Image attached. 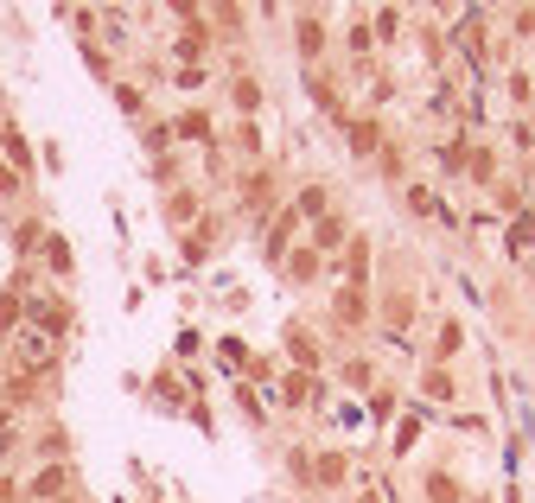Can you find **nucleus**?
Instances as JSON below:
<instances>
[{
    "instance_id": "nucleus-28",
    "label": "nucleus",
    "mask_w": 535,
    "mask_h": 503,
    "mask_svg": "<svg viewBox=\"0 0 535 503\" xmlns=\"http://www.w3.org/2000/svg\"><path fill=\"white\" fill-rule=\"evenodd\" d=\"M172 134H185V141H211V121H204V109H185L179 121H172Z\"/></svg>"
},
{
    "instance_id": "nucleus-9",
    "label": "nucleus",
    "mask_w": 535,
    "mask_h": 503,
    "mask_svg": "<svg viewBox=\"0 0 535 503\" xmlns=\"http://www.w3.org/2000/svg\"><path fill=\"white\" fill-rule=\"evenodd\" d=\"M344 153H351V160H376V153H383V128H376V121H344Z\"/></svg>"
},
{
    "instance_id": "nucleus-15",
    "label": "nucleus",
    "mask_w": 535,
    "mask_h": 503,
    "mask_svg": "<svg viewBox=\"0 0 535 503\" xmlns=\"http://www.w3.org/2000/svg\"><path fill=\"white\" fill-rule=\"evenodd\" d=\"M204 51H211V26H204V20H192V26H185V32H179V45H172V58H185V64H198V58H204Z\"/></svg>"
},
{
    "instance_id": "nucleus-17",
    "label": "nucleus",
    "mask_w": 535,
    "mask_h": 503,
    "mask_svg": "<svg viewBox=\"0 0 535 503\" xmlns=\"http://www.w3.org/2000/svg\"><path fill=\"white\" fill-rule=\"evenodd\" d=\"M230 102H236V115H243V121H255V115H262V83H255V77H236L230 83Z\"/></svg>"
},
{
    "instance_id": "nucleus-12",
    "label": "nucleus",
    "mask_w": 535,
    "mask_h": 503,
    "mask_svg": "<svg viewBox=\"0 0 535 503\" xmlns=\"http://www.w3.org/2000/svg\"><path fill=\"white\" fill-rule=\"evenodd\" d=\"M376 319H383V332H408V319H414V293H383Z\"/></svg>"
},
{
    "instance_id": "nucleus-19",
    "label": "nucleus",
    "mask_w": 535,
    "mask_h": 503,
    "mask_svg": "<svg viewBox=\"0 0 535 503\" xmlns=\"http://www.w3.org/2000/svg\"><path fill=\"white\" fill-rule=\"evenodd\" d=\"M325 268V255L313 249V242H300V249L287 255V281H313V274Z\"/></svg>"
},
{
    "instance_id": "nucleus-6",
    "label": "nucleus",
    "mask_w": 535,
    "mask_h": 503,
    "mask_svg": "<svg viewBox=\"0 0 535 503\" xmlns=\"http://www.w3.org/2000/svg\"><path fill=\"white\" fill-rule=\"evenodd\" d=\"M293 51H300L306 64H313L319 51H325V26H319V13H313V7H300V13H293Z\"/></svg>"
},
{
    "instance_id": "nucleus-45",
    "label": "nucleus",
    "mask_w": 535,
    "mask_h": 503,
    "mask_svg": "<svg viewBox=\"0 0 535 503\" xmlns=\"http://www.w3.org/2000/svg\"><path fill=\"white\" fill-rule=\"evenodd\" d=\"M58 503H71V497H58Z\"/></svg>"
},
{
    "instance_id": "nucleus-34",
    "label": "nucleus",
    "mask_w": 535,
    "mask_h": 503,
    "mask_svg": "<svg viewBox=\"0 0 535 503\" xmlns=\"http://www.w3.org/2000/svg\"><path fill=\"white\" fill-rule=\"evenodd\" d=\"M421 389L434 395V402H453V376H446V370H427V376H421Z\"/></svg>"
},
{
    "instance_id": "nucleus-33",
    "label": "nucleus",
    "mask_w": 535,
    "mask_h": 503,
    "mask_svg": "<svg viewBox=\"0 0 535 503\" xmlns=\"http://www.w3.org/2000/svg\"><path fill=\"white\" fill-rule=\"evenodd\" d=\"M153 402H160V408H179V402H185V389L160 370V376H153Z\"/></svg>"
},
{
    "instance_id": "nucleus-20",
    "label": "nucleus",
    "mask_w": 535,
    "mask_h": 503,
    "mask_svg": "<svg viewBox=\"0 0 535 503\" xmlns=\"http://www.w3.org/2000/svg\"><path fill=\"white\" fill-rule=\"evenodd\" d=\"M293 211H300L306 223H319L325 211H332V192H325V185H300V198H293Z\"/></svg>"
},
{
    "instance_id": "nucleus-37",
    "label": "nucleus",
    "mask_w": 535,
    "mask_h": 503,
    "mask_svg": "<svg viewBox=\"0 0 535 503\" xmlns=\"http://www.w3.org/2000/svg\"><path fill=\"white\" fill-rule=\"evenodd\" d=\"M166 13H172V20H185V26H192V20H204V0H166Z\"/></svg>"
},
{
    "instance_id": "nucleus-42",
    "label": "nucleus",
    "mask_w": 535,
    "mask_h": 503,
    "mask_svg": "<svg viewBox=\"0 0 535 503\" xmlns=\"http://www.w3.org/2000/svg\"><path fill=\"white\" fill-rule=\"evenodd\" d=\"M535 32V7H516V39H529Z\"/></svg>"
},
{
    "instance_id": "nucleus-3",
    "label": "nucleus",
    "mask_w": 535,
    "mask_h": 503,
    "mask_svg": "<svg viewBox=\"0 0 535 503\" xmlns=\"http://www.w3.org/2000/svg\"><path fill=\"white\" fill-rule=\"evenodd\" d=\"M58 497H71V465L39 459V472L26 478V503H58Z\"/></svg>"
},
{
    "instance_id": "nucleus-38",
    "label": "nucleus",
    "mask_w": 535,
    "mask_h": 503,
    "mask_svg": "<svg viewBox=\"0 0 535 503\" xmlns=\"http://www.w3.org/2000/svg\"><path fill=\"white\" fill-rule=\"evenodd\" d=\"M370 376H376V370H370L364 357H351V363H344V383H351V389H370Z\"/></svg>"
},
{
    "instance_id": "nucleus-31",
    "label": "nucleus",
    "mask_w": 535,
    "mask_h": 503,
    "mask_svg": "<svg viewBox=\"0 0 535 503\" xmlns=\"http://www.w3.org/2000/svg\"><path fill=\"white\" fill-rule=\"evenodd\" d=\"M115 102H122V115H134V121L147 115V90H134V83H115Z\"/></svg>"
},
{
    "instance_id": "nucleus-39",
    "label": "nucleus",
    "mask_w": 535,
    "mask_h": 503,
    "mask_svg": "<svg viewBox=\"0 0 535 503\" xmlns=\"http://www.w3.org/2000/svg\"><path fill=\"white\" fill-rule=\"evenodd\" d=\"M0 503H26V484L13 472H0Z\"/></svg>"
},
{
    "instance_id": "nucleus-16",
    "label": "nucleus",
    "mask_w": 535,
    "mask_h": 503,
    "mask_svg": "<svg viewBox=\"0 0 535 503\" xmlns=\"http://www.w3.org/2000/svg\"><path fill=\"white\" fill-rule=\"evenodd\" d=\"M344 281H351V287H364V281H370V242H364V236L344 242Z\"/></svg>"
},
{
    "instance_id": "nucleus-4",
    "label": "nucleus",
    "mask_w": 535,
    "mask_h": 503,
    "mask_svg": "<svg viewBox=\"0 0 535 503\" xmlns=\"http://www.w3.org/2000/svg\"><path fill=\"white\" fill-rule=\"evenodd\" d=\"M300 211H293V204H281V211H274V223H268V230H262V255H274V262H287V242L293 236H300Z\"/></svg>"
},
{
    "instance_id": "nucleus-10",
    "label": "nucleus",
    "mask_w": 535,
    "mask_h": 503,
    "mask_svg": "<svg viewBox=\"0 0 535 503\" xmlns=\"http://www.w3.org/2000/svg\"><path fill=\"white\" fill-rule=\"evenodd\" d=\"M332 312H338V325H370V293L344 281V287H338V300H332Z\"/></svg>"
},
{
    "instance_id": "nucleus-24",
    "label": "nucleus",
    "mask_w": 535,
    "mask_h": 503,
    "mask_svg": "<svg viewBox=\"0 0 535 503\" xmlns=\"http://www.w3.org/2000/svg\"><path fill=\"white\" fill-rule=\"evenodd\" d=\"M453 45H459V58H478V51H485V20L472 13V20H465V26L453 32Z\"/></svg>"
},
{
    "instance_id": "nucleus-29",
    "label": "nucleus",
    "mask_w": 535,
    "mask_h": 503,
    "mask_svg": "<svg viewBox=\"0 0 535 503\" xmlns=\"http://www.w3.org/2000/svg\"><path fill=\"white\" fill-rule=\"evenodd\" d=\"M313 484H344V453H319L313 459Z\"/></svg>"
},
{
    "instance_id": "nucleus-8",
    "label": "nucleus",
    "mask_w": 535,
    "mask_h": 503,
    "mask_svg": "<svg viewBox=\"0 0 535 503\" xmlns=\"http://www.w3.org/2000/svg\"><path fill=\"white\" fill-rule=\"evenodd\" d=\"M198 217H204L198 192H192V185H172V192H166V223H172V230H192Z\"/></svg>"
},
{
    "instance_id": "nucleus-14",
    "label": "nucleus",
    "mask_w": 535,
    "mask_h": 503,
    "mask_svg": "<svg viewBox=\"0 0 535 503\" xmlns=\"http://www.w3.org/2000/svg\"><path fill=\"white\" fill-rule=\"evenodd\" d=\"M0 153H7V166L20 172V179H32V147H26V134L13 128V121H7V128H0Z\"/></svg>"
},
{
    "instance_id": "nucleus-36",
    "label": "nucleus",
    "mask_w": 535,
    "mask_h": 503,
    "mask_svg": "<svg viewBox=\"0 0 535 503\" xmlns=\"http://www.w3.org/2000/svg\"><path fill=\"white\" fill-rule=\"evenodd\" d=\"M344 45H351L357 58H370V51H376V32H370L364 20H357V26H351V39H344Z\"/></svg>"
},
{
    "instance_id": "nucleus-21",
    "label": "nucleus",
    "mask_w": 535,
    "mask_h": 503,
    "mask_svg": "<svg viewBox=\"0 0 535 503\" xmlns=\"http://www.w3.org/2000/svg\"><path fill=\"white\" fill-rule=\"evenodd\" d=\"M281 389H287V408H313V395H319V376H313V370H293Z\"/></svg>"
},
{
    "instance_id": "nucleus-35",
    "label": "nucleus",
    "mask_w": 535,
    "mask_h": 503,
    "mask_svg": "<svg viewBox=\"0 0 535 503\" xmlns=\"http://www.w3.org/2000/svg\"><path fill=\"white\" fill-rule=\"evenodd\" d=\"M408 211H414V217H434L440 204H434V192H427V185H408Z\"/></svg>"
},
{
    "instance_id": "nucleus-11",
    "label": "nucleus",
    "mask_w": 535,
    "mask_h": 503,
    "mask_svg": "<svg viewBox=\"0 0 535 503\" xmlns=\"http://www.w3.org/2000/svg\"><path fill=\"white\" fill-rule=\"evenodd\" d=\"M421 497H427V503H472L453 472H427V478H421Z\"/></svg>"
},
{
    "instance_id": "nucleus-1",
    "label": "nucleus",
    "mask_w": 535,
    "mask_h": 503,
    "mask_svg": "<svg viewBox=\"0 0 535 503\" xmlns=\"http://www.w3.org/2000/svg\"><path fill=\"white\" fill-rule=\"evenodd\" d=\"M13 370L51 376V370H58V338H45L39 325H20V332H13Z\"/></svg>"
},
{
    "instance_id": "nucleus-13",
    "label": "nucleus",
    "mask_w": 535,
    "mask_h": 503,
    "mask_svg": "<svg viewBox=\"0 0 535 503\" xmlns=\"http://www.w3.org/2000/svg\"><path fill=\"white\" fill-rule=\"evenodd\" d=\"M287 351H293V363H300V370H319V363H325L319 338L306 332V325H287Z\"/></svg>"
},
{
    "instance_id": "nucleus-32",
    "label": "nucleus",
    "mask_w": 535,
    "mask_h": 503,
    "mask_svg": "<svg viewBox=\"0 0 535 503\" xmlns=\"http://www.w3.org/2000/svg\"><path fill=\"white\" fill-rule=\"evenodd\" d=\"M459 351H465V332H459L453 319H446V325H440V351H434V357H440V363H453Z\"/></svg>"
},
{
    "instance_id": "nucleus-30",
    "label": "nucleus",
    "mask_w": 535,
    "mask_h": 503,
    "mask_svg": "<svg viewBox=\"0 0 535 503\" xmlns=\"http://www.w3.org/2000/svg\"><path fill=\"white\" fill-rule=\"evenodd\" d=\"M236 153H243V160H262V128H255V121H243V128H236Z\"/></svg>"
},
{
    "instance_id": "nucleus-44",
    "label": "nucleus",
    "mask_w": 535,
    "mask_h": 503,
    "mask_svg": "<svg viewBox=\"0 0 535 503\" xmlns=\"http://www.w3.org/2000/svg\"><path fill=\"white\" fill-rule=\"evenodd\" d=\"M0 363H7V338H0Z\"/></svg>"
},
{
    "instance_id": "nucleus-27",
    "label": "nucleus",
    "mask_w": 535,
    "mask_h": 503,
    "mask_svg": "<svg viewBox=\"0 0 535 503\" xmlns=\"http://www.w3.org/2000/svg\"><path fill=\"white\" fill-rule=\"evenodd\" d=\"M64 446H71V440H64V427H45L26 453H32V459H64Z\"/></svg>"
},
{
    "instance_id": "nucleus-7",
    "label": "nucleus",
    "mask_w": 535,
    "mask_h": 503,
    "mask_svg": "<svg viewBox=\"0 0 535 503\" xmlns=\"http://www.w3.org/2000/svg\"><path fill=\"white\" fill-rule=\"evenodd\" d=\"M39 255H45V274H51V281H71L77 255H71V236H64V230H51V236L39 242Z\"/></svg>"
},
{
    "instance_id": "nucleus-2",
    "label": "nucleus",
    "mask_w": 535,
    "mask_h": 503,
    "mask_svg": "<svg viewBox=\"0 0 535 503\" xmlns=\"http://www.w3.org/2000/svg\"><path fill=\"white\" fill-rule=\"evenodd\" d=\"M26 325H39L45 338H71V300H58L51 287L26 293Z\"/></svg>"
},
{
    "instance_id": "nucleus-5",
    "label": "nucleus",
    "mask_w": 535,
    "mask_h": 503,
    "mask_svg": "<svg viewBox=\"0 0 535 503\" xmlns=\"http://www.w3.org/2000/svg\"><path fill=\"white\" fill-rule=\"evenodd\" d=\"M243 211H255V217H274V211H281V198H274V172H268V166H255L249 179H243Z\"/></svg>"
},
{
    "instance_id": "nucleus-18",
    "label": "nucleus",
    "mask_w": 535,
    "mask_h": 503,
    "mask_svg": "<svg viewBox=\"0 0 535 503\" xmlns=\"http://www.w3.org/2000/svg\"><path fill=\"white\" fill-rule=\"evenodd\" d=\"M338 242H351V236H344V217H332V211H325V217L313 223V249L325 255V262H332V255H338Z\"/></svg>"
},
{
    "instance_id": "nucleus-43",
    "label": "nucleus",
    "mask_w": 535,
    "mask_h": 503,
    "mask_svg": "<svg viewBox=\"0 0 535 503\" xmlns=\"http://www.w3.org/2000/svg\"><path fill=\"white\" fill-rule=\"evenodd\" d=\"M13 427H20V421H13V408H0V433H13Z\"/></svg>"
},
{
    "instance_id": "nucleus-22",
    "label": "nucleus",
    "mask_w": 535,
    "mask_h": 503,
    "mask_svg": "<svg viewBox=\"0 0 535 503\" xmlns=\"http://www.w3.org/2000/svg\"><path fill=\"white\" fill-rule=\"evenodd\" d=\"M20 325H26V293H20V287H7V293H0V338L20 332Z\"/></svg>"
},
{
    "instance_id": "nucleus-41",
    "label": "nucleus",
    "mask_w": 535,
    "mask_h": 503,
    "mask_svg": "<svg viewBox=\"0 0 535 503\" xmlns=\"http://www.w3.org/2000/svg\"><path fill=\"white\" fill-rule=\"evenodd\" d=\"M376 160H383L389 179H402V166H408V160H402V147H389V141H383V153H376Z\"/></svg>"
},
{
    "instance_id": "nucleus-23",
    "label": "nucleus",
    "mask_w": 535,
    "mask_h": 503,
    "mask_svg": "<svg viewBox=\"0 0 535 503\" xmlns=\"http://www.w3.org/2000/svg\"><path fill=\"white\" fill-rule=\"evenodd\" d=\"M204 13H211V26H223L230 39H243V7H236V0H211Z\"/></svg>"
},
{
    "instance_id": "nucleus-40",
    "label": "nucleus",
    "mask_w": 535,
    "mask_h": 503,
    "mask_svg": "<svg viewBox=\"0 0 535 503\" xmlns=\"http://www.w3.org/2000/svg\"><path fill=\"white\" fill-rule=\"evenodd\" d=\"M13 453H26V440H20V427H13V433H0V472H7V459Z\"/></svg>"
},
{
    "instance_id": "nucleus-25",
    "label": "nucleus",
    "mask_w": 535,
    "mask_h": 503,
    "mask_svg": "<svg viewBox=\"0 0 535 503\" xmlns=\"http://www.w3.org/2000/svg\"><path fill=\"white\" fill-rule=\"evenodd\" d=\"M465 172H472L478 185H491L497 179V153L491 147H465Z\"/></svg>"
},
{
    "instance_id": "nucleus-26",
    "label": "nucleus",
    "mask_w": 535,
    "mask_h": 503,
    "mask_svg": "<svg viewBox=\"0 0 535 503\" xmlns=\"http://www.w3.org/2000/svg\"><path fill=\"white\" fill-rule=\"evenodd\" d=\"M45 236H51L45 223H39V217H26L20 230H13V255H39V242H45Z\"/></svg>"
}]
</instances>
